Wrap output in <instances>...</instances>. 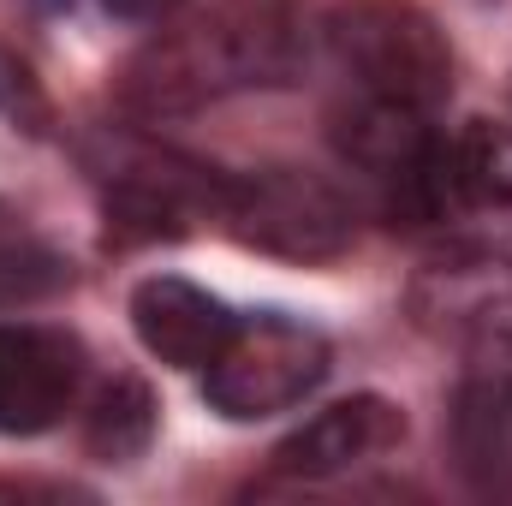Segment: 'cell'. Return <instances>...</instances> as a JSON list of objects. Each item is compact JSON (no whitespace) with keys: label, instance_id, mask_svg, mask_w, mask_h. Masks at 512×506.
<instances>
[{"label":"cell","instance_id":"obj_1","mask_svg":"<svg viewBox=\"0 0 512 506\" xmlns=\"http://www.w3.org/2000/svg\"><path fill=\"white\" fill-rule=\"evenodd\" d=\"M304 36L286 0H221L173 30H161L126 72V102L143 114H185L233 90L286 84L298 72Z\"/></svg>","mask_w":512,"mask_h":506},{"label":"cell","instance_id":"obj_2","mask_svg":"<svg viewBox=\"0 0 512 506\" xmlns=\"http://www.w3.org/2000/svg\"><path fill=\"white\" fill-rule=\"evenodd\" d=\"M328 54L358 96L435 114L453 90V48L411 0H352L328 18Z\"/></svg>","mask_w":512,"mask_h":506},{"label":"cell","instance_id":"obj_3","mask_svg":"<svg viewBox=\"0 0 512 506\" xmlns=\"http://www.w3.org/2000/svg\"><path fill=\"white\" fill-rule=\"evenodd\" d=\"M322 376H328V340L316 328L292 316H256L245 328H233V340L209 364L203 393L221 417L256 423V417H274L310 399Z\"/></svg>","mask_w":512,"mask_h":506},{"label":"cell","instance_id":"obj_4","mask_svg":"<svg viewBox=\"0 0 512 506\" xmlns=\"http://www.w3.org/2000/svg\"><path fill=\"white\" fill-rule=\"evenodd\" d=\"M221 215L233 221L245 245L268 256H292V262H328L358 233L352 203L328 179L298 173V167H262L245 179H227Z\"/></svg>","mask_w":512,"mask_h":506},{"label":"cell","instance_id":"obj_5","mask_svg":"<svg viewBox=\"0 0 512 506\" xmlns=\"http://www.w3.org/2000/svg\"><path fill=\"white\" fill-rule=\"evenodd\" d=\"M453 459L471 495L512 501V334H483L459 370Z\"/></svg>","mask_w":512,"mask_h":506},{"label":"cell","instance_id":"obj_6","mask_svg":"<svg viewBox=\"0 0 512 506\" xmlns=\"http://www.w3.org/2000/svg\"><path fill=\"white\" fill-rule=\"evenodd\" d=\"M399 441H405V411L382 393H352V399L316 411L304 429H292L274 447L268 471L280 483H328V477H346V471L393 453Z\"/></svg>","mask_w":512,"mask_h":506},{"label":"cell","instance_id":"obj_7","mask_svg":"<svg viewBox=\"0 0 512 506\" xmlns=\"http://www.w3.org/2000/svg\"><path fill=\"white\" fill-rule=\"evenodd\" d=\"M84 381V346L60 328H0V435L54 429Z\"/></svg>","mask_w":512,"mask_h":506},{"label":"cell","instance_id":"obj_8","mask_svg":"<svg viewBox=\"0 0 512 506\" xmlns=\"http://www.w3.org/2000/svg\"><path fill=\"white\" fill-rule=\"evenodd\" d=\"M131 328L149 358H161L173 370H209L221 358V346L233 340L239 316L179 274H149L131 292Z\"/></svg>","mask_w":512,"mask_h":506},{"label":"cell","instance_id":"obj_9","mask_svg":"<svg viewBox=\"0 0 512 506\" xmlns=\"http://www.w3.org/2000/svg\"><path fill=\"white\" fill-rule=\"evenodd\" d=\"M441 179L453 209H501L512 203V131L495 120H471L441 137Z\"/></svg>","mask_w":512,"mask_h":506},{"label":"cell","instance_id":"obj_10","mask_svg":"<svg viewBox=\"0 0 512 506\" xmlns=\"http://www.w3.org/2000/svg\"><path fill=\"white\" fill-rule=\"evenodd\" d=\"M501 298L512 304V268L507 262H435L417 280V292H411L417 316L447 322V328L477 322V316H495Z\"/></svg>","mask_w":512,"mask_h":506},{"label":"cell","instance_id":"obj_11","mask_svg":"<svg viewBox=\"0 0 512 506\" xmlns=\"http://www.w3.org/2000/svg\"><path fill=\"white\" fill-rule=\"evenodd\" d=\"M72 280V262L54 251L24 215L0 209V310H24L54 298Z\"/></svg>","mask_w":512,"mask_h":506},{"label":"cell","instance_id":"obj_12","mask_svg":"<svg viewBox=\"0 0 512 506\" xmlns=\"http://www.w3.org/2000/svg\"><path fill=\"white\" fill-rule=\"evenodd\" d=\"M149 435H155V393L137 376H114L84 417V447L102 465H126L149 447Z\"/></svg>","mask_w":512,"mask_h":506},{"label":"cell","instance_id":"obj_13","mask_svg":"<svg viewBox=\"0 0 512 506\" xmlns=\"http://www.w3.org/2000/svg\"><path fill=\"white\" fill-rule=\"evenodd\" d=\"M0 108L18 120V126L42 131V120H48V102H42V90L30 84V72L12 60V54H0Z\"/></svg>","mask_w":512,"mask_h":506},{"label":"cell","instance_id":"obj_14","mask_svg":"<svg viewBox=\"0 0 512 506\" xmlns=\"http://www.w3.org/2000/svg\"><path fill=\"white\" fill-rule=\"evenodd\" d=\"M114 18H131V24H149V18H167L179 0H102Z\"/></svg>","mask_w":512,"mask_h":506}]
</instances>
